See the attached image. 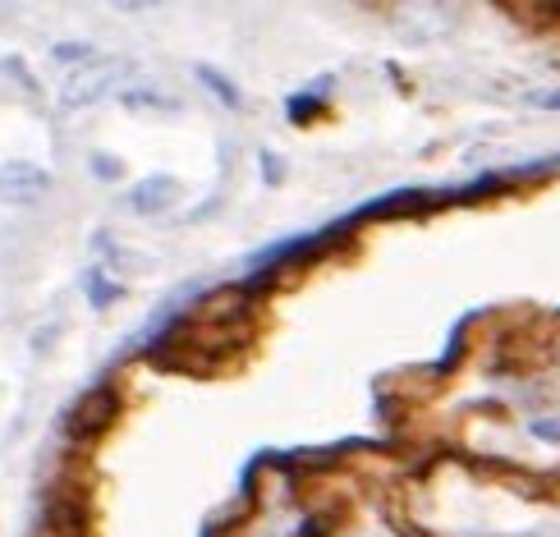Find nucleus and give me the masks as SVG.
Returning a JSON list of instances; mask_svg holds the SVG:
<instances>
[{
  "label": "nucleus",
  "mask_w": 560,
  "mask_h": 537,
  "mask_svg": "<svg viewBox=\"0 0 560 537\" xmlns=\"http://www.w3.org/2000/svg\"><path fill=\"white\" fill-rule=\"evenodd\" d=\"M125 79H129V65H125V60H102V56H97V60H88L83 69H74V74L65 79L60 106L83 110V106H92V102L110 97V92H120Z\"/></svg>",
  "instance_id": "nucleus-1"
},
{
  "label": "nucleus",
  "mask_w": 560,
  "mask_h": 537,
  "mask_svg": "<svg viewBox=\"0 0 560 537\" xmlns=\"http://www.w3.org/2000/svg\"><path fill=\"white\" fill-rule=\"evenodd\" d=\"M92 175H97V179H120V161L92 152Z\"/></svg>",
  "instance_id": "nucleus-5"
},
{
  "label": "nucleus",
  "mask_w": 560,
  "mask_h": 537,
  "mask_svg": "<svg viewBox=\"0 0 560 537\" xmlns=\"http://www.w3.org/2000/svg\"><path fill=\"white\" fill-rule=\"evenodd\" d=\"M179 202V179L175 175H143L129 189V212L133 217H166Z\"/></svg>",
  "instance_id": "nucleus-3"
},
{
  "label": "nucleus",
  "mask_w": 560,
  "mask_h": 537,
  "mask_svg": "<svg viewBox=\"0 0 560 537\" xmlns=\"http://www.w3.org/2000/svg\"><path fill=\"white\" fill-rule=\"evenodd\" d=\"M102 258H106V267L115 271V276H143V271H156V258H148V253H129V248H120L110 235H102Z\"/></svg>",
  "instance_id": "nucleus-4"
},
{
  "label": "nucleus",
  "mask_w": 560,
  "mask_h": 537,
  "mask_svg": "<svg viewBox=\"0 0 560 537\" xmlns=\"http://www.w3.org/2000/svg\"><path fill=\"white\" fill-rule=\"evenodd\" d=\"M51 194V175L42 166H28V161H10V166H0V202L10 207H28L37 198Z\"/></svg>",
  "instance_id": "nucleus-2"
}]
</instances>
